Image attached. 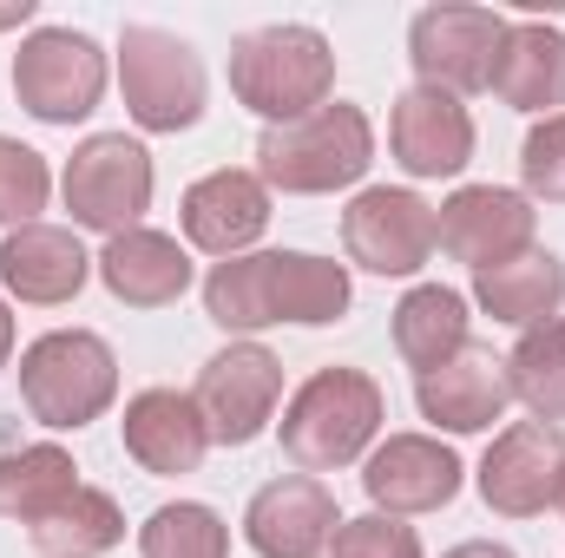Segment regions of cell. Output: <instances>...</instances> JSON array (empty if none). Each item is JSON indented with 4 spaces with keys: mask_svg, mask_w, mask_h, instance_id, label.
<instances>
[{
    "mask_svg": "<svg viewBox=\"0 0 565 558\" xmlns=\"http://www.w3.org/2000/svg\"><path fill=\"white\" fill-rule=\"evenodd\" d=\"M382 420H388V395L375 375L362 368H316L289 401H282V453L296 460V473H342V466H362L382 440Z\"/></svg>",
    "mask_w": 565,
    "mask_h": 558,
    "instance_id": "1",
    "label": "cell"
},
{
    "mask_svg": "<svg viewBox=\"0 0 565 558\" xmlns=\"http://www.w3.org/2000/svg\"><path fill=\"white\" fill-rule=\"evenodd\" d=\"M231 93L264 126L309 119L316 106L335 99V46H329V33L309 26V20H277V26L237 33L231 40Z\"/></svg>",
    "mask_w": 565,
    "mask_h": 558,
    "instance_id": "2",
    "label": "cell"
},
{
    "mask_svg": "<svg viewBox=\"0 0 565 558\" xmlns=\"http://www.w3.org/2000/svg\"><path fill=\"white\" fill-rule=\"evenodd\" d=\"M375 164V126L355 99H329L309 119L264 126L257 132V178L270 184V197H329L362 184Z\"/></svg>",
    "mask_w": 565,
    "mask_h": 558,
    "instance_id": "3",
    "label": "cell"
},
{
    "mask_svg": "<svg viewBox=\"0 0 565 558\" xmlns=\"http://www.w3.org/2000/svg\"><path fill=\"white\" fill-rule=\"evenodd\" d=\"M119 401V355L93 329H46L20 348V408L46 433H79L113 415Z\"/></svg>",
    "mask_w": 565,
    "mask_h": 558,
    "instance_id": "4",
    "label": "cell"
},
{
    "mask_svg": "<svg viewBox=\"0 0 565 558\" xmlns=\"http://www.w3.org/2000/svg\"><path fill=\"white\" fill-rule=\"evenodd\" d=\"M119 93H126L132 126L164 139V132H191L204 119L211 79H204V60L191 40H178L171 26L132 20L119 33Z\"/></svg>",
    "mask_w": 565,
    "mask_h": 558,
    "instance_id": "5",
    "label": "cell"
},
{
    "mask_svg": "<svg viewBox=\"0 0 565 558\" xmlns=\"http://www.w3.org/2000/svg\"><path fill=\"white\" fill-rule=\"evenodd\" d=\"M113 60L79 26H33L13 53V99L40 126H86L106 99Z\"/></svg>",
    "mask_w": 565,
    "mask_h": 558,
    "instance_id": "6",
    "label": "cell"
},
{
    "mask_svg": "<svg viewBox=\"0 0 565 558\" xmlns=\"http://www.w3.org/2000/svg\"><path fill=\"white\" fill-rule=\"evenodd\" d=\"M151 191H158V171H151V151L126 132H93V139L73 144L66 171H60V197H66V217L73 230H93V237H119V230H139L145 211H151Z\"/></svg>",
    "mask_w": 565,
    "mask_h": 558,
    "instance_id": "7",
    "label": "cell"
},
{
    "mask_svg": "<svg viewBox=\"0 0 565 558\" xmlns=\"http://www.w3.org/2000/svg\"><path fill=\"white\" fill-rule=\"evenodd\" d=\"M507 26H513L507 13L467 7V0L422 7V13L408 20V66H415V86H434V93H447V99L493 93V66H500Z\"/></svg>",
    "mask_w": 565,
    "mask_h": 558,
    "instance_id": "8",
    "label": "cell"
},
{
    "mask_svg": "<svg viewBox=\"0 0 565 558\" xmlns=\"http://www.w3.org/2000/svg\"><path fill=\"white\" fill-rule=\"evenodd\" d=\"M342 250L369 277H422L427 257L440 250L434 237V204L415 184H369L342 211Z\"/></svg>",
    "mask_w": 565,
    "mask_h": 558,
    "instance_id": "9",
    "label": "cell"
},
{
    "mask_svg": "<svg viewBox=\"0 0 565 558\" xmlns=\"http://www.w3.org/2000/svg\"><path fill=\"white\" fill-rule=\"evenodd\" d=\"M191 401L211 427V447H250L270 433L282 408V362L264 342H231L198 368Z\"/></svg>",
    "mask_w": 565,
    "mask_h": 558,
    "instance_id": "10",
    "label": "cell"
},
{
    "mask_svg": "<svg viewBox=\"0 0 565 558\" xmlns=\"http://www.w3.org/2000/svg\"><path fill=\"white\" fill-rule=\"evenodd\" d=\"M559 480H565V427L553 420H513L487 440L480 453V500L500 519H540L546 506H559Z\"/></svg>",
    "mask_w": 565,
    "mask_h": 558,
    "instance_id": "11",
    "label": "cell"
},
{
    "mask_svg": "<svg viewBox=\"0 0 565 558\" xmlns=\"http://www.w3.org/2000/svg\"><path fill=\"white\" fill-rule=\"evenodd\" d=\"M460 486H467V466H460V453L440 433H388L362 460V493L388 519L440 513V506L460 500Z\"/></svg>",
    "mask_w": 565,
    "mask_h": 558,
    "instance_id": "12",
    "label": "cell"
},
{
    "mask_svg": "<svg viewBox=\"0 0 565 558\" xmlns=\"http://www.w3.org/2000/svg\"><path fill=\"white\" fill-rule=\"evenodd\" d=\"M533 230H540V211L526 191L513 184H460L440 211H434V237L454 264L467 270H493V264H513L533 250Z\"/></svg>",
    "mask_w": 565,
    "mask_h": 558,
    "instance_id": "13",
    "label": "cell"
},
{
    "mask_svg": "<svg viewBox=\"0 0 565 558\" xmlns=\"http://www.w3.org/2000/svg\"><path fill=\"white\" fill-rule=\"evenodd\" d=\"M178 224H184V250L211 257V264H231V257H250L257 237L270 230V184L257 171H204L184 204H178Z\"/></svg>",
    "mask_w": 565,
    "mask_h": 558,
    "instance_id": "14",
    "label": "cell"
},
{
    "mask_svg": "<svg viewBox=\"0 0 565 558\" xmlns=\"http://www.w3.org/2000/svg\"><path fill=\"white\" fill-rule=\"evenodd\" d=\"M473 112H467V99H447V93H434V86H408V93H395V106H388V158L427 184V178H460L467 164H473Z\"/></svg>",
    "mask_w": 565,
    "mask_h": 558,
    "instance_id": "15",
    "label": "cell"
},
{
    "mask_svg": "<svg viewBox=\"0 0 565 558\" xmlns=\"http://www.w3.org/2000/svg\"><path fill=\"white\" fill-rule=\"evenodd\" d=\"M342 513H335V493L316 480V473H282L264 480L244 506V546L257 558H329Z\"/></svg>",
    "mask_w": 565,
    "mask_h": 558,
    "instance_id": "16",
    "label": "cell"
},
{
    "mask_svg": "<svg viewBox=\"0 0 565 558\" xmlns=\"http://www.w3.org/2000/svg\"><path fill=\"white\" fill-rule=\"evenodd\" d=\"M415 408L434 433H487L493 420H507L513 388H507V355L493 348H460L454 362L415 375Z\"/></svg>",
    "mask_w": 565,
    "mask_h": 558,
    "instance_id": "17",
    "label": "cell"
},
{
    "mask_svg": "<svg viewBox=\"0 0 565 558\" xmlns=\"http://www.w3.org/2000/svg\"><path fill=\"white\" fill-rule=\"evenodd\" d=\"M86 282H93V257H86L79 230L40 217V224H20V230L0 237V289H7V302L60 309V302H73Z\"/></svg>",
    "mask_w": 565,
    "mask_h": 558,
    "instance_id": "18",
    "label": "cell"
},
{
    "mask_svg": "<svg viewBox=\"0 0 565 558\" xmlns=\"http://www.w3.org/2000/svg\"><path fill=\"white\" fill-rule=\"evenodd\" d=\"M119 433H126L132 466L151 473V480H184V473H198L204 453H211V427H204L198 401H191L184 388H139V395L126 401Z\"/></svg>",
    "mask_w": 565,
    "mask_h": 558,
    "instance_id": "19",
    "label": "cell"
},
{
    "mask_svg": "<svg viewBox=\"0 0 565 558\" xmlns=\"http://www.w3.org/2000/svg\"><path fill=\"white\" fill-rule=\"evenodd\" d=\"M93 277L106 282V296L113 302H126V309H171L184 289H191V250L171 237V230H119V237H106V250L93 257Z\"/></svg>",
    "mask_w": 565,
    "mask_h": 558,
    "instance_id": "20",
    "label": "cell"
},
{
    "mask_svg": "<svg viewBox=\"0 0 565 558\" xmlns=\"http://www.w3.org/2000/svg\"><path fill=\"white\" fill-rule=\"evenodd\" d=\"M493 93L513 112H533V119L565 112V26L513 20L507 46H500V66H493Z\"/></svg>",
    "mask_w": 565,
    "mask_h": 558,
    "instance_id": "21",
    "label": "cell"
},
{
    "mask_svg": "<svg viewBox=\"0 0 565 558\" xmlns=\"http://www.w3.org/2000/svg\"><path fill=\"white\" fill-rule=\"evenodd\" d=\"M480 315L507 322V329H540L565 309V264L553 250H526L513 264H493V270H473V296H467Z\"/></svg>",
    "mask_w": 565,
    "mask_h": 558,
    "instance_id": "22",
    "label": "cell"
},
{
    "mask_svg": "<svg viewBox=\"0 0 565 558\" xmlns=\"http://www.w3.org/2000/svg\"><path fill=\"white\" fill-rule=\"evenodd\" d=\"M473 302L460 296V289H447V282H415L402 302H395V355L427 375V368H440V362H454L473 335V315H467Z\"/></svg>",
    "mask_w": 565,
    "mask_h": 558,
    "instance_id": "23",
    "label": "cell"
},
{
    "mask_svg": "<svg viewBox=\"0 0 565 558\" xmlns=\"http://www.w3.org/2000/svg\"><path fill=\"white\" fill-rule=\"evenodd\" d=\"M270 282H277V322L296 329H329L355 302L349 264H329L316 250H270Z\"/></svg>",
    "mask_w": 565,
    "mask_h": 558,
    "instance_id": "24",
    "label": "cell"
},
{
    "mask_svg": "<svg viewBox=\"0 0 565 558\" xmlns=\"http://www.w3.org/2000/svg\"><path fill=\"white\" fill-rule=\"evenodd\" d=\"M86 480L73 466V453L60 440H33V447H13L0 453V519H20V526H40L60 500H73Z\"/></svg>",
    "mask_w": 565,
    "mask_h": 558,
    "instance_id": "25",
    "label": "cell"
},
{
    "mask_svg": "<svg viewBox=\"0 0 565 558\" xmlns=\"http://www.w3.org/2000/svg\"><path fill=\"white\" fill-rule=\"evenodd\" d=\"M26 539H33L40 558H106L126 546V513L106 486H79L40 526H26Z\"/></svg>",
    "mask_w": 565,
    "mask_h": 558,
    "instance_id": "26",
    "label": "cell"
},
{
    "mask_svg": "<svg viewBox=\"0 0 565 558\" xmlns=\"http://www.w3.org/2000/svg\"><path fill=\"white\" fill-rule=\"evenodd\" d=\"M507 388L533 420H565V315L520 329V342L507 348Z\"/></svg>",
    "mask_w": 565,
    "mask_h": 558,
    "instance_id": "27",
    "label": "cell"
},
{
    "mask_svg": "<svg viewBox=\"0 0 565 558\" xmlns=\"http://www.w3.org/2000/svg\"><path fill=\"white\" fill-rule=\"evenodd\" d=\"M139 558H231V526L204 500H164L158 513H145Z\"/></svg>",
    "mask_w": 565,
    "mask_h": 558,
    "instance_id": "28",
    "label": "cell"
},
{
    "mask_svg": "<svg viewBox=\"0 0 565 558\" xmlns=\"http://www.w3.org/2000/svg\"><path fill=\"white\" fill-rule=\"evenodd\" d=\"M46 197H53V171H46V158H40L33 144H20V139L0 132V230L40 224Z\"/></svg>",
    "mask_w": 565,
    "mask_h": 558,
    "instance_id": "29",
    "label": "cell"
},
{
    "mask_svg": "<svg viewBox=\"0 0 565 558\" xmlns=\"http://www.w3.org/2000/svg\"><path fill=\"white\" fill-rule=\"evenodd\" d=\"M329 558H427L422 533L408 519H388V513H362V519H342Z\"/></svg>",
    "mask_w": 565,
    "mask_h": 558,
    "instance_id": "30",
    "label": "cell"
},
{
    "mask_svg": "<svg viewBox=\"0 0 565 558\" xmlns=\"http://www.w3.org/2000/svg\"><path fill=\"white\" fill-rule=\"evenodd\" d=\"M520 184L533 204H565V112L533 119V132L520 144Z\"/></svg>",
    "mask_w": 565,
    "mask_h": 558,
    "instance_id": "31",
    "label": "cell"
},
{
    "mask_svg": "<svg viewBox=\"0 0 565 558\" xmlns=\"http://www.w3.org/2000/svg\"><path fill=\"white\" fill-rule=\"evenodd\" d=\"M440 558H520V552L500 546V539H467V546H454V552H440Z\"/></svg>",
    "mask_w": 565,
    "mask_h": 558,
    "instance_id": "32",
    "label": "cell"
},
{
    "mask_svg": "<svg viewBox=\"0 0 565 558\" xmlns=\"http://www.w3.org/2000/svg\"><path fill=\"white\" fill-rule=\"evenodd\" d=\"M13 335H20V329H13V302L0 296V368L13 362Z\"/></svg>",
    "mask_w": 565,
    "mask_h": 558,
    "instance_id": "33",
    "label": "cell"
},
{
    "mask_svg": "<svg viewBox=\"0 0 565 558\" xmlns=\"http://www.w3.org/2000/svg\"><path fill=\"white\" fill-rule=\"evenodd\" d=\"M26 20H33V0H7V7H0V33H7V26H26Z\"/></svg>",
    "mask_w": 565,
    "mask_h": 558,
    "instance_id": "34",
    "label": "cell"
},
{
    "mask_svg": "<svg viewBox=\"0 0 565 558\" xmlns=\"http://www.w3.org/2000/svg\"><path fill=\"white\" fill-rule=\"evenodd\" d=\"M559 513H565V480H559Z\"/></svg>",
    "mask_w": 565,
    "mask_h": 558,
    "instance_id": "35",
    "label": "cell"
}]
</instances>
